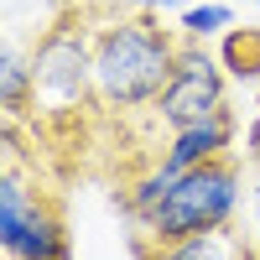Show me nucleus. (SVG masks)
Segmentation results:
<instances>
[{"mask_svg":"<svg viewBox=\"0 0 260 260\" xmlns=\"http://www.w3.org/2000/svg\"><path fill=\"white\" fill-rule=\"evenodd\" d=\"M240 213V167L229 156H213L203 167L177 172L172 192L151 208V219L136 224L151 245H172L187 234H208V229H229Z\"/></svg>","mask_w":260,"mask_h":260,"instance_id":"nucleus-2","label":"nucleus"},{"mask_svg":"<svg viewBox=\"0 0 260 260\" xmlns=\"http://www.w3.org/2000/svg\"><path fill=\"white\" fill-rule=\"evenodd\" d=\"M172 182H177V172H172L167 161H151L141 177L125 187V208H130V219H136V224H146V219H151V208H156L167 192H172Z\"/></svg>","mask_w":260,"mask_h":260,"instance_id":"nucleus-9","label":"nucleus"},{"mask_svg":"<svg viewBox=\"0 0 260 260\" xmlns=\"http://www.w3.org/2000/svg\"><path fill=\"white\" fill-rule=\"evenodd\" d=\"M125 11H146V16H161V11H187V0H115Z\"/></svg>","mask_w":260,"mask_h":260,"instance_id":"nucleus-12","label":"nucleus"},{"mask_svg":"<svg viewBox=\"0 0 260 260\" xmlns=\"http://www.w3.org/2000/svg\"><path fill=\"white\" fill-rule=\"evenodd\" d=\"M250 208H255V255H260V177H255V192H250Z\"/></svg>","mask_w":260,"mask_h":260,"instance_id":"nucleus-14","label":"nucleus"},{"mask_svg":"<svg viewBox=\"0 0 260 260\" xmlns=\"http://www.w3.org/2000/svg\"><path fill=\"white\" fill-rule=\"evenodd\" d=\"M229 141H234V115L208 120V125H187V130H172L167 136V151L156 161H167L172 172H187V167H203L213 156H224Z\"/></svg>","mask_w":260,"mask_h":260,"instance_id":"nucleus-6","label":"nucleus"},{"mask_svg":"<svg viewBox=\"0 0 260 260\" xmlns=\"http://www.w3.org/2000/svg\"><path fill=\"white\" fill-rule=\"evenodd\" d=\"M0 250L11 260H73L62 219L42 203V192H31L21 167H6L0 177Z\"/></svg>","mask_w":260,"mask_h":260,"instance_id":"nucleus-5","label":"nucleus"},{"mask_svg":"<svg viewBox=\"0 0 260 260\" xmlns=\"http://www.w3.org/2000/svg\"><path fill=\"white\" fill-rule=\"evenodd\" d=\"M219 62L229 68V78H240V83H260V26H245V31H224Z\"/></svg>","mask_w":260,"mask_h":260,"instance_id":"nucleus-10","label":"nucleus"},{"mask_svg":"<svg viewBox=\"0 0 260 260\" xmlns=\"http://www.w3.org/2000/svg\"><path fill=\"white\" fill-rule=\"evenodd\" d=\"M31 78L42 115H78L94 99V26L83 16H62L31 47Z\"/></svg>","mask_w":260,"mask_h":260,"instance_id":"nucleus-3","label":"nucleus"},{"mask_svg":"<svg viewBox=\"0 0 260 260\" xmlns=\"http://www.w3.org/2000/svg\"><path fill=\"white\" fill-rule=\"evenodd\" d=\"M141 260H255L250 245L240 240L234 229H208V234H187V240H172V245H151L146 234L136 240Z\"/></svg>","mask_w":260,"mask_h":260,"instance_id":"nucleus-7","label":"nucleus"},{"mask_svg":"<svg viewBox=\"0 0 260 260\" xmlns=\"http://www.w3.org/2000/svg\"><path fill=\"white\" fill-rule=\"evenodd\" d=\"M229 115V68L219 62V52H208L203 42L182 37L177 47V68H172L167 89L151 104V120H156L167 136L187 125H208Z\"/></svg>","mask_w":260,"mask_h":260,"instance_id":"nucleus-4","label":"nucleus"},{"mask_svg":"<svg viewBox=\"0 0 260 260\" xmlns=\"http://www.w3.org/2000/svg\"><path fill=\"white\" fill-rule=\"evenodd\" d=\"M229 26H234V11H229V6H219V0H203V6L177 11V31H182V37H192V42L224 37Z\"/></svg>","mask_w":260,"mask_h":260,"instance_id":"nucleus-11","label":"nucleus"},{"mask_svg":"<svg viewBox=\"0 0 260 260\" xmlns=\"http://www.w3.org/2000/svg\"><path fill=\"white\" fill-rule=\"evenodd\" d=\"M245 156L260 161V99H255V115H250V125H245Z\"/></svg>","mask_w":260,"mask_h":260,"instance_id":"nucleus-13","label":"nucleus"},{"mask_svg":"<svg viewBox=\"0 0 260 260\" xmlns=\"http://www.w3.org/2000/svg\"><path fill=\"white\" fill-rule=\"evenodd\" d=\"M182 31L161 26V16L125 11L94 21V104L99 110H151L177 68Z\"/></svg>","mask_w":260,"mask_h":260,"instance_id":"nucleus-1","label":"nucleus"},{"mask_svg":"<svg viewBox=\"0 0 260 260\" xmlns=\"http://www.w3.org/2000/svg\"><path fill=\"white\" fill-rule=\"evenodd\" d=\"M37 99V78H31V52H21L16 42L6 52H0V104H6V115L16 120L26 104Z\"/></svg>","mask_w":260,"mask_h":260,"instance_id":"nucleus-8","label":"nucleus"}]
</instances>
